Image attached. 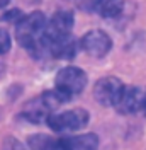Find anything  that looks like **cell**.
I'll return each instance as SVG.
<instances>
[{"instance_id": "cell-4", "label": "cell", "mask_w": 146, "mask_h": 150, "mask_svg": "<svg viewBox=\"0 0 146 150\" xmlns=\"http://www.w3.org/2000/svg\"><path fill=\"white\" fill-rule=\"evenodd\" d=\"M80 48L87 55L93 58H102L110 51L112 48V39L110 36L102 31V29H92L88 33H85L83 38L80 39Z\"/></svg>"}, {"instance_id": "cell-8", "label": "cell", "mask_w": 146, "mask_h": 150, "mask_svg": "<svg viewBox=\"0 0 146 150\" xmlns=\"http://www.w3.org/2000/svg\"><path fill=\"white\" fill-rule=\"evenodd\" d=\"M29 145L32 150H70L68 138H51L48 135L29 137Z\"/></svg>"}, {"instance_id": "cell-5", "label": "cell", "mask_w": 146, "mask_h": 150, "mask_svg": "<svg viewBox=\"0 0 146 150\" xmlns=\"http://www.w3.org/2000/svg\"><path fill=\"white\" fill-rule=\"evenodd\" d=\"M145 99H146V89L134 87V85H128V87L124 85L117 103L114 104V108L121 114H134V112L143 109Z\"/></svg>"}, {"instance_id": "cell-2", "label": "cell", "mask_w": 146, "mask_h": 150, "mask_svg": "<svg viewBox=\"0 0 146 150\" xmlns=\"http://www.w3.org/2000/svg\"><path fill=\"white\" fill-rule=\"evenodd\" d=\"M55 85L60 92L72 97L75 94H80L87 85V74L78 67H65L61 68L55 79Z\"/></svg>"}, {"instance_id": "cell-6", "label": "cell", "mask_w": 146, "mask_h": 150, "mask_svg": "<svg viewBox=\"0 0 146 150\" xmlns=\"http://www.w3.org/2000/svg\"><path fill=\"white\" fill-rule=\"evenodd\" d=\"M122 82L117 77H104L93 85V97L100 106H114L122 92Z\"/></svg>"}, {"instance_id": "cell-7", "label": "cell", "mask_w": 146, "mask_h": 150, "mask_svg": "<svg viewBox=\"0 0 146 150\" xmlns=\"http://www.w3.org/2000/svg\"><path fill=\"white\" fill-rule=\"evenodd\" d=\"M72 28H73V14L70 10H60L46 22V29L43 36L49 41L61 39V38L72 34Z\"/></svg>"}, {"instance_id": "cell-10", "label": "cell", "mask_w": 146, "mask_h": 150, "mask_svg": "<svg viewBox=\"0 0 146 150\" xmlns=\"http://www.w3.org/2000/svg\"><path fill=\"white\" fill-rule=\"evenodd\" d=\"M124 0H100L99 2V12L105 19H116L122 12Z\"/></svg>"}, {"instance_id": "cell-3", "label": "cell", "mask_w": 146, "mask_h": 150, "mask_svg": "<svg viewBox=\"0 0 146 150\" xmlns=\"http://www.w3.org/2000/svg\"><path fill=\"white\" fill-rule=\"evenodd\" d=\"M46 123L51 130L58 131V133L82 130L88 123V112L85 109H70V111L60 112V114H49Z\"/></svg>"}, {"instance_id": "cell-12", "label": "cell", "mask_w": 146, "mask_h": 150, "mask_svg": "<svg viewBox=\"0 0 146 150\" xmlns=\"http://www.w3.org/2000/svg\"><path fill=\"white\" fill-rule=\"evenodd\" d=\"M99 2L100 0H77L78 9L85 10V12H93L99 9Z\"/></svg>"}, {"instance_id": "cell-11", "label": "cell", "mask_w": 146, "mask_h": 150, "mask_svg": "<svg viewBox=\"0 0 146 150\" xmlns=\"http://www.w3.org/2000/svg\"><path fill=\"white\" fill-rule=\"evenodd\" d=\"M10 45H12L10 34L5 31V29L0 28V55H5V53L10 50Z\"/></svg>"}, {"instance_id": "cell-1", "label": "cell", "mask_w": 146, "mask_h": 150, "mask_svg": "<svg viewBox=\"0 0 146 150\" xmlns=\"http://www.w3.org/2000/svg\"><path fill=\"white\" fill-rule=\"evenodd\" d=\"M46 17L43 12H31L26 17H20L15 26V36L20 46H24L29 53H32L37 48L41 38L46 29Z\"/></svg>"}, {"instance_id": "cell-9", "label": "cell", "mask_w": 146, "mask_h": 150, "mask_svg": "<svg viewBox=\"0 0 146 150\" xmlns=\"http://www.w3.org/2000/svg\"><path fill=\"white\" fill-rule=\"evenodd\" d=\"M68 143H70V150H97L99 138L93 133H85L80 137L68 138Z\"/></svg>"}, {"instance_id": "cell-13", "label": "cell", "mask_w": 146, "mask_h": 150, "mask_svg": "<svg viewBox=\"0 0 146 150\" xmlns=\"http://www.w3.org/2000/svg\"><path fill=\"white\" fill-rule=\"evenodd\" d=\"M9 2H10V0H0V9H2V7H7V5H9Z\"/></svg>"}, {"instance_id": "cell-14", "label": "cell", "mask_w": 146, "mask_h": 150, "mask_svg": "<svg viewBox=\"0 0 146 150\" xmlns=\"http://www.w3.org/2000/svg\"><path fill=\"white\" fill-rule=\"evenodd\" d=\"M143 111H145V114H146V99H145V106H143Z\"/></svg>"}]
</instances>
